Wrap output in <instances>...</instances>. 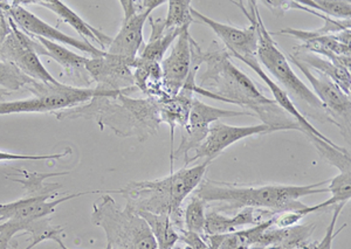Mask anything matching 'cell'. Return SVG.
Instances as JSON below:
<instances>
[{
    "label": "cell",
    "mask_w": 351,
    "mask_h": 249,
    "mask_svg": "<svg viewBox=\"0 0 351 249\" xmlns=\"http://www.w3.org/2000/svg\"><path fill=\"white\" fill-rule=\"evenodd\" d=\"M204 64L206 68L200 75L195 94L250 109L263 124L276 131L295 130L301 133L300 125L276 105V101L260 92L253 81L232 62L228 51L219 47L216 41L208 51H204Z\"/></svg>",
    "instance_id": "6da1fadb"
},
{
    "label": "cell",
    "mask_w": 351,
    "mask_h": 249,
    "mask_svg": "<svg viewBox=\"0 0 351 249\" xmlns=\"http://www.w3.org/2000/svg\"><path fill=\"white\" fill-rule=\"evenodd\" d=\"M130 93L115 96L94 97L86 105L56 114L58 120L79 118L95 121L101 130L112 129L117 136L135 137L140 142L156 136L162 124L157 101L152 99H132Z\"/></svg>",
    "instance_id": "7a4b0ae2"
},
{
    "label": "cell",
    "mask_w": 351,
    "mask_h": 249,
    "mask_svg": "<svg viewBox=\"0 0 351 249\" xmlns=\"http://www.w3.org/2000/svg\"><path fill=\"white\" fill-rule=\"evenodd\" d=\"M329 181H319L311 185H263L239 186L225 181L203 179L195 194L206 205L215 204L213 211L225 209H269L279 214L288 211L304 209L306 205L300 202L301 198L328 192Z\"/></svg>",
    "instance_id": "3957f363"
},
{
    "label": "cell",
    "mask_w": 351,
    "mask_h": 249,
    "mask_svg": "<svg viewBox=\"0 0 351 249\" xmlns=\"http://www.w3.org/2000/svg\"><path fill=\"white\" fill-rule=\"evenodd\" d=\"M208 165V161H204L192 168L173 171L168 177L156 181H132L116 192L122 193L127 200L125 205L135 212L168 215L176 225L182 204L202 183Z\"/></svg>",
    "instance_id": "277c9868"
},
{
    "label": "cell",
    "mask_w": 351,
    "mask_h": 249,
    "mask_svg": "<svg viewBox=\"0 0 351 249\" xmlns=\"http://www.w3.org/2000/svg\"><path fill=\"white\" fill-rule=\"evenodd\" d=\"M92 220L104 229L112 249H157L143 218L128 205L121 209L109 194L102 196L93 206Z\"/></svg>",
    "instance_id": "5b68a950"
},
{
    "label": "cell",
    "mask_w": 351,
    "mask_h": 249,
    "mask_svg": "<svg viewBox=\"0 0 351 249\" xmlns=\"http://www.w3.org/2000/svg\"><path fill=\"white\" fill-rule=\"evenodd\" d=\"M32 92L36 96L27 100L0 102V116L10 114L54 113L58 110L72 109L86 105L97 96H115L122 92H112L106 89L77 88L71 86L46 85L33 81Z\"/></svg>",
    "instance_id": "8992f818"
},
{
    "label": "cell",
    "mask_w": 351,
    "mask_h": 249,
    "mask_svg": "<svg viewBox=\"0 0 351 249\" xmlns=\"http://www.w3.org/2000/svg\"><path fill=\"white\" fill-rule=\"evenodd\" d=\"M256 27H258L256 60L259 61L260 64H263V67L267 69L271 77L276 79V83L286 90L288 95L291 94L298 100L302 101L311 108L322 114L324 117H327L328 122L332 123L319 99L291 69V62L288 61L287 55H285L284 52L278 47L276 41L273 40L271 32L263 24L259 10L256 12Z\"/></svg>",
    "instance_id": "52a82bcc"
},
{
    "label": "cell",
    "mask_w": 351,
    "mask_h": 249,
    "mask_svg": "<svg viewBox=\"0 0 351 249\" xmlns=\"http://www.w3.org/2000/svg\"><path fill=\"white\" fill-rule=\"evenodd\" d=\"M165 0H122L121 6L123 8L122 26L115 38H112L109 46L110 55L135 60L143 47L144 25L152 16V11L160 5L165 4Z\"/></svg>",
    "instance_id": "ba28073f"
},
{
    "label": "cell",
    "mask_w": 351,
    "mask_h": 249,
    "mask_svg": "<svg viewBox=\"0 0 351 249\" xmlns=\"http://www.w3.org/2000/svg\"><path fill=\"white\" fill-rule=\"evenodd\" d=\"M233 4L238 5L243 14L247 16L251 25L247 29H237L234 26L223 24L219 21L211 19L205 16L196 8H191V16L193 21L208 26L216 33L220 40L223 41L225 49L231 57H256L258 51V27H256V12L258 6L256 1H248L250 11L243 8V1H236Z\"/></svg>",
    "instance_id": "9c48e42d"
},
{
    "label": "cell",
    "mask_w": 351,
    "mask_h": 249,
    "mask_svg": "<svg viewBox=\"0 0 351 249\" xmlns=\"http://www.w3.org/2000/svg\"><path fill=\"white\" fill-rule=\"evenodd\" d=\"M287 59L291 64H295L300 72L304 74L311 83V92L324 105L332 124L341 130L348 142H350V96L343 93L339 86L335 85L327 77L308 68L307 66L291 57L289 53L287 54Z\"/></svg>",
    "instance_id": "30bf717a"
},
{
    "label": "cell",
    "mask_w": 351,
    "mask_h": 249,
    "mask_svg": "<svg viewBox=\"0 0 351 249\" xmlns=\"http://www.w3.org/2000/svg\"><path fill=\"white\" fill-rule=\"evenodd\" d=\"M0 57L3 62H11L24 75L46 85H59L49 74L44 64H41L39 55L34 47L32 38L18 29V26L11 19V29L4 41L0 44Z\"/></svg>",
    "instance_id": "8fae6325"
},
{
    "label": "cell",
    "mask_w": 351,
    "mask_h": 249,
    "mask_svg": "<svg viewBox=\"0 0 351 249\" xmlns=\"http://www.w3.org/2000/svg\"><path fill=\"white\" fill-rule=\"evenodd\" d=\"M238 116H256L252 112H237V110H225V109L215 108L211 105L204 103L196 97L192 101L191 109L189 114V120L186 125L182 131V142L178 149L173 151L172 159L170 161L171 169L170 173L173 172V161L175 158L184 155V161L186 163L189 159V153L197 149L204 140L208 136V129L215 122H218L221 118H230V117Z\"/></svg>",
    "instance_id": "7c38bea8"
},
{
    "label": "cell",
    "mask_w": 351,
    "mask_h": 249,
    "mask_svg": "<svg viewBox=\"0 0 351 249\" xmlns=\"http://www.w3.org/2000/svg\"><path fill=\"white\" fill-rule=\"evenodd\" d=\"M271 34L291 36L302 42L295 47L296 49L313 53L350 70V29H344L341 32L330 33L324 36H316L313 34L311 31L287 27L279 32H271Z\"/></svg>",
    "instance_id": "4fadbf2b"
},
{
    "label": "cell",
    "mask_w": 351,
    "mask_h": 249,
    "mask_svg": "<svg viewBox=\"0 0 351 249\" xmlns=\"http://www.w3.org/2000/svg\"><path fill=\"white\" fill-rule=\"evenodd\" d=\"M276 131V129L263 123L250 127H234L226 124L223 122H215L208 129V136L204 140L203 143L197 149L193 150L195 155L189 158L188 161L185 163V168H188V165L199 158H205V161L211 163L223 153V150L228 149V146L236 144L241 140Z\"/></svg>",
    "instance_id": "5bb4252c"
},
{
    "label": "cell",
    "mask_w": 351,
    "mask_h": 249,
    "mask_svg": "<svg viewBox=\"0 0 351 249\" xmlns=\"http://www.w3.org/2000/svg\"><path fill=\"white\" fill-rule=\"evenodd\" d=\"M5 10H8V14L14 21V24L27 36H38L56 44L71 46L73 49H79L80 52L87 53L89 55H92V57H104L106 54V52L101 51L94 44L67 36L64 32H61L60 29L53 27L44 21H41L40 18H38L36 14H33L24 6H21L19 1L11 3L10 6L5 8Z\"/></svg>",
    "instance_id": "9a60e30c"
},
{
    "label": "cell",
    "mask_w": 351,
    "mask_h": 249,
    "mask_svg": "<svg viewBox=\"0 0 351 249\" xmlns=\"http://www.w3.org/2000/svg\"><path fill=\"white\" fill-rule=\"evenodd\" d=\"M134 61L106 53L104 57L88 59L86 70L97 83V88L135 93L138 89L134 85L132 77Z\"/></svg>",
    "instance_id": "2e32d148"
},
{
    "label": "cell",
    "mask_w": 351,
    "mask_h": 249,
    "mask_svg": "<svg viewBox=\"0 0 351 249\" xmlns=\"http://www.w3.org/2000/svg\"><path fill=\"white\" fill-rule=\"evenodd\" d=\"M193 38L189 31L182 33L172 46L168 57L160 62L165 93L173 97L180 93L188 80L192 67V42Z\"/></svg>",
    "instance_id": "e0dca14e"
},
{
    "label": "cell",
    "mask_w": 351,
    "mask_h": 249,
    "mask_svg": "<svg viewBox=\"0 0 351 249\" xmlns=\"http://www.w3.org/2000/svg\"><path fill=\"white\" fill-rule=\"evenodd\" d=\"M100 192L102 191L73 193L51 202H48V199L56 198L58 194H45V196L25 194L24 197L21 198L19 200L8 202V204H0V224H3L5 221H33L48 218L51 214L54 213V209L62 202L82 197L89 193Z\"/></svg>",
    "instance_id": "ac0fdd59"
},
{
    "label": "cell",
    "mask_w": 351,
    "mask_h": 249,
    "mask_svg": "<svg viewBox=\"0 0 351 249\" xmlns=\"http://www.w3.org/2000/svg\"><path fill=\"white\" fill-rule=\"evenodd\" d=\"M234 59L241 61L246 66H248L253 72L256 73V75L263 80V83L267 86L268 89L271 90L276 105H279L280 108L282 109L284 112H286L291 118H294V121L301 128V133H304L306 137L309 136V135H314V136L321 138L322 141L327 142L329 144L336 145L334 142L329 140L327 136H324V133L319 131L314 125L311 124V122L308 121L302 114L300 113L299 109L296 108V105L291 101V96L286 93V90H284L276 83V81L271 79L267 73L263 70L259 61L256 60V57H234Z\"/></svg>",
    "instance_id": "d6986e66"
},
{
    "label": "cell",
    "mask_w": 351,
    "mask_h": 249,
    "mask_svg": "<svg viewBox=\"0 0 351 249\" xmlns=\"http://www.w3.org/2000/svg\"><path fill=\"white\" fill-rule=\"evenodd\" d=\"M276 215L269 209H239L234 217L223 215L217 211H210L206 213L205 235H219L240 231L245 226L260 225L263 221L269 220Z\"/></svg>",
    "instance_id": "ffe728a7"
},
{
    "label": "cell",
    "mask_w": 351,
    "mask_h": 249,
    "mask_svg": "<svg viewBox=\"0 0 351 249\" xmlns=\"http://www.w3.org/2000/svg\"><path fill=\"white\" fill-rule=\"evenodd\" d=\"M21 4L40 5L43 8H48L49 11L56 13L61 21L75 29L77 34H80L84 38V41L92 44L95 42V44L100 46L101 51L104 52H107L109 46L112 44V36H107L100 29L93 27L92 25L88 24L87 21H84L77 13L74 12L60 0H39V1H21Z\"/></svg>",
    "instance_id": "44dd1931"
},
{
    "label": "cell",
    "mask_w": 351,
    "mask_h": 249,
    "mask_svg": "<svg viewBox=\"0 0 351 249\" xmlns=\"http://www.w3.org/2000/svg\"><path fill=\"white\" fill-rule=\"evenodd\" d=\"M28 36L32 38L34 41V47L38 55L41 54L51 57L64 67L69 77H75V80L80 81L84 86L92 85L93 80L86 70L88 57H81L79 54L73 53L62 44H56L38 36Z\"/></svg>",
    "instance_id": "7402d4cb"
},
{
    "label": "cell",
    "mask_w": 351,
    "mask_h": 249,
    "mask_svg": "<svg viewBox=\"0 0 351 249\" xmlns=\"http://www.w3.org/2000/svg\"><path fill=\"white\" fill-rule=\"evenodd\" d=\"M193 95L195 94L190 92V90L182 88L180 93L177 94L176 96L169 97L167 100L157 102L158 103L160 122L167 123L169 128H170V138H171L170 161H171L173 144H175V129L177 127L183 129L188 123L192 101L195 99Z\"/></svg>",
    "instance_id": "603a6c76"
},
{
    "label": "cell",
    "mask_w": 351,
    "mask_h": 249,
    "mask_svg": "<svg viewBox=\"0 0 351 249\" xmlns=\"http://www.w3.org/2000/svg\"><path fill=\"white\" fill-rule=\"evenodd\" d=\"M132 77L136 88L145 94L148 99L160 101L169 99L163 86L160 64L136 57L132 64Z\"/></svg>",
    "instance_id": "cb8c5ba5"
},
{
    "label": "cell",
    "mask_w": 351,
    "mask_h": 249,
    "mask_svg": "<svg viewBox=\"0 0 351 249\" xmlns=\"http://www.w3.org/2000/svg\"><path fill=\"white\" fill-rule=\"evenodd\" d=\"M149 23L152 27V34L149 38L147 44H143L141 49L138 57L143 60L154 61L160 64L165 54L168 53L169 49L171 47L176 39L185 32L180 29H167L164 25V19H152V16H149Z\"/></svg>",
    "instance_id": "d4e9b609"
},
{
    "label": "cell",
    "mask_w": 351,
    "mask_h": 249,
    "mask_svg": "<svg viewBox=\"0 0 351 249\" xmlns=\"http://www.w3.org/2000/svg\"><path fill=\"white\" fill-rule=\"evenodd\" d=\"M295 52L291 54V57L301 64L307 66L308 68L319 73L324 77H327L329 80L332 81L335 85L339 86L343 93L350 96L351 89V75L350 70L341 67L339 64H334L331 61L319 57L313 53L304 52L300 49H294Z\"/></svg>",
    "instance_id": "484cf974"
},
{
    "label": "cell",
    "mask_w": 351,
    "mask_h": 249,
    "mask_svg": "<svg viewBox=\"0 0 351 249\" xmlns=\"http://www.w3.org/2000/svg\"><path fill=\"white\" fill-rule=\"evenodd\" d=\"M143 218L155 237L157 249H173L180 240V233L177 232L173 222L168 215L154 214L150 212H136Z\"/></svg>",
    "instance_id": "4316f807"
},
{
    "label": "cell",
    "mask_w": 351,
    "mask_h": 249,
    "mask_svg": "<svg viewBox=\"0 0 351 249\" xmlns=\"http://www.w3.org/2000/svg\"><path fill=\"white\" fill-rule=\"evenodd\" d=\"M327 186L328 192L331 193V198L317 205L306 206L301 209L304 217L308 214L315 213L327 209L329 206L339 205L341 202H347L351 198V172H339L335 178L329 179Z\"/></svg>",
    "instance_id": "83f0119b"
},
{
    "label": "cell",
    "mask_w": 351,
    "mask_h": 249,
    "mask_svg": "<svg viewBox=\"0 0 351 249\" xmlns=\"http://www.w3.org/2000/svg\"><path fill=\"white\" fill-rule=\"evenodd\" d=\"M24 173L25 178L8 177L10 181H16L23 185L25 189V194L27 196H45V194H58V189L61 187L60 184L51 183L49 185H45L44 181L48 178L56 177L68 174L69 172H54V173H38L21 171Z\"/></svg>",
    "instance_id": "f1b7e54d"
},
{
    "label": "cell",
    "mask_w": 351,
    "mask_h": 249,
    "mask_svg": "<svg viewBox=\"0 0 351 249\" xmlns=\"http://www.w3.org/2000/svg\"><path fill=\"white\" fill-rule=\"evenodd\" d=\"M191 0H169L168 16L164 19L167 29L189 31L193 23Z\"/></svg>",
    "instance_id": "f546056e"
},
{
    "label": "cell",
    "mask_w": 351,
    "mask_h": 249,
    "mask_svg": "<svg viewBox=\"0 0 351 249\" xmlns=\"http://www.w3.org/2000/svg\"><path fill=\"white\" fill-rule=\"evenodd\" d=\"M299 3L332 19H350L351 4L349 0H300Z\"/></svg>",
    "instance_id": "4dcf8cb0"
},
{
    "label": "cell",
    "mask_w": 351,
    "mask_h": 249,
    "mask_svg": "<svg viewBox=\"0 0 351 249\" xmlns=\"http://www.w3.org/2000/svg\"><path fill=\"white\" fill-rule=\"evenodd\" d=\"M206 222V204L196 196H192L184 212V224L186 231L203 235Z\"/></svg>",
    "instance_id": "1f68e13d"
},
{
    "label": "cell",
    "mask_w": 351,
    "mask_h": 249,
    "mask_svg": "<svg viewBox=\"0 0 351 249\" xmlns=\"http://www.w3.org/2000/svg\"><path fill=\"white\" fill-rule=\"evenodd\" d=\"M344 202H341L339 205H335V209H334V213H332V218H331L330 224L328 226L327 232H326V235H324V239L321 240V241L311 242V244H304V245L301 246L300 248L301 249H331V246H332V242H334V239H335L337 235H339L342 231H343L347 225L342 226L341 228L337 229V233H335V226L336 221L339 219V214L342 212V209H343Z\"/></svg>",
    "instance_id": "d6a6232c"
},
{
    "label": "cell",
    "mask_w": 351,
    "mask_h": 249,
    "mask_svg": "<svg viewBox=\"0 0 351 249\" xmlns=\"http://www.w3.org/2000/svg\"><path fill=\"white\" fill-rule=\"evenodd\" d=\"M72 153V149L68 148L66 151L53 155H19V153H5L0 151V161H56Z\"/></svg>",
    "instance_id": "836d02e7"
},
{
    "label": "cell",
    "mask_w": 351,
    "mask_h": 249,
    "mask_svg": "<svg viewBox=\"0 0 351 249\" xmlns=\"http://www.w3.org/2000/svg\"><path fill=\"white\" fill-rule=\"evenodd\" d=\"M53 241H56L58 245H59V247H60L61 249H69L68 248L67 246L64 245V242H62V240H61L60 237H56Z\"/></svg>",
    "instance_id": "e575fe53"
},
{
    "label": "cell",
    "mask_w": 351,
    "mask_h": 249,
    "mask_svg": "<svg viewBox=\"0 0 351 249\" xmlns=\"http://www.w3.org/2000/svg\"><path fill=\"white\" fill-rule=\"evenodd\" d=\"M106 249H112V246L109 245V244H107V247H106Z\"/></svg>",
    "instance_id": "d590c367"
}]
</instances>
